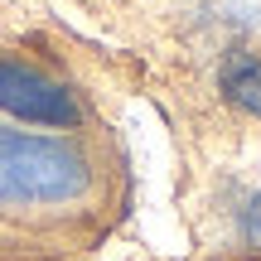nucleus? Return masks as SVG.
Masks as SVG:
<instances>
[{"label": "nucleus", "instance_id": "nucleus-1", "mask_svg": "<svg viewBox=\"0 0 261 261\" xmlns=\"http://www.w3.org/2000/svg\"><path fill=\"white\" fill-rule=\"evenodd\" d=\"M87 189L92 165L73 140L0 126V203H73Z\"/></svg>", "mask_w": 261, "mask_h": 261}, {"label": "nucleus", "instance_id": "nucleus-2", "mask_svg": "<svg viewBox=\"0 0 261 261\" xmlns=\"http://www.w3.org/2000/svg\"><path fill=\"white\" fill-rule=\"evenodd\" d=\"M0 107L19 121L58 126V130L83 121L73 92L63 83H54L48 73H39L34 63H19V58H0Z\"/></svg>", "mask_w": 261, "mask_h": 261}, {"label": "nucleus", "instance_id": "nucleus-3", "mask_svg": "<svg viewBox=\"0 0 261 261\" xmlns=\"http://www.w3.org/2000/svg\"><path fill=\"white\" fill-rule=\"evenodd\" d=\"M218 87H223V97L237 112L261 121V58L256 54H227L223 73H218Z\"/></svg>", "mask_w": 261, "mask_h": 261}]
</instances>
